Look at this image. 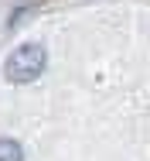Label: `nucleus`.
<instances>
[{
  "label": "nucleus",
  "instance_id": "f257e3e1",
  "mask_svg": "<svg viewBox=\"0 0 150 161\" xmlns=\"http://www.w3.org/2000/svg\"><path fill=\"white\" fill-rule=\"evenodd\" d=\"M44 65H48V52H44V45L28 41V45H21V48L10 52V58H7V65H3V72H7L10 82L24 86V82H34V79L44 72Z\"/></svg>",
  "mask_w": 150,
  "mask_h": 161
},
{
  "label": "nucleus",
  "instance_id": "f03ea898",
  "mask_svg": "<svg viewBox=\"0 0 150 161\" xmlns=\"http://www.w3.org/2000/svg\"><path fill=\"white\" fill-rule=\"evenodd\" d=\"M0 161H24V147L10 137H0Z\"/></svg>",
  "mask_w": 150,
  "mask_h": 161
}]
</instances>
